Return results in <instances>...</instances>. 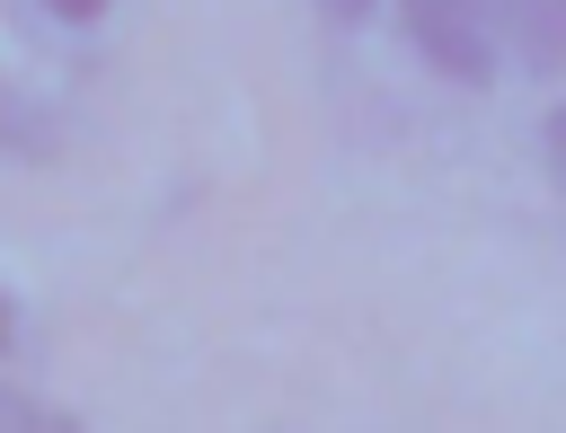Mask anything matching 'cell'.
<instances>
[{"instance_id": "obj_1", "label": "cell", "mask_w": 566, "mask_h": 433, "mask_svg": "<svg viewBox=\"0 0 566 433\" xmlns=\"http://www.w3.org/2000/svg\"><path fill=\"white\" fill-rule=\"evenodd\" d=\"M407 44L442 71V80H460V88H478V80H495V35H486V9L478 0H407Z\"/></svg>"}, {"instance_id": "obj_2", "label": "cell", "mask_w": 566, "mask_h": 433, "mask_svg": "<svg viewBox=\"0 0 566 433\" xmlns=\"http://www.w3.org/2000/svg\"><path fill=\"white\" fill-rule=\"evenodd\" d=\"M478 9H486V35L513 71H531V80L566 71V0H478Z\"/></svg>"}, {"instance_id": "obj_3", "label": "cell", "mask_w": 566, "mask_h": 433, "mask_svg": "<svg viewBox=\"0 0 566 433\" xmlns=\"http://www.w3.org/2000/svg\"><path fill=\"white\" fill-rule=\"evenodd\" d=\"M0 150L9 159H53V115L18 88H0Z\"/></svg>"}, {"instance_id": "obj_4", "label": "cell", "mask_w": 566, "mask_h": 433, "mask_svg": "<svg viewBox=\"0 0 566 433\" xmlns=\"http://www.w3.org/2000/svg\"><path fill=\"white\" fill-rule=\"evenodd\" d=\"M0 433H80L62 406H44V398H27V389H0Z\"/></svg>"}, {"instance_id": "obj_5", "label": "cell", "mask_w": 566, "mask_h": 433, "mask_svg": "<svg viewBox=\"0 0 566 433\" xmlns=\"http://www.w3.org/2000/svg\"><path fill=\"white\" fill-rule=\"evenodd\" d=\"M539 141H548V177H557V186H566V106H557V115H548V124H539Z\"/></svg>"}, {"instance_id": "obj_6", "label": "cell", "mask_w": 566, "mask_h": 433, "mask_svg": "<svg viewBox=\"0 0 566 433\" xmlns=\"http://www.w3.org/2000/svg\"><path fill=\"white\" fill-rule=\"evenodd\" d=\"M62 27H88V18H106V0H44Z\"/></svg>"}, {"instance_id": "obj_7", "label": "cell", "mask_w": 566, "mask_h": 433, "mask_svg": "<svg viewBox=\"0 0 566 433\" xmlns=\"http://www.w3.org/2000/svg\"><path fill=\"white\" fill-rule=\"evenodd\" d=\"M327 18H371V0H318Z\"/></svg>"}, {"instance_id": "obj_8", "label": "cell", "mask_w": 566, "mask_h": 433, "mask_svg": "<svg viewBox=\"0 0 566 433\" xmlns=\"http://www.w3.org/2000/svg\"><path fill=\"white\" fill-rule=\"evenodd\" d=\"M9 336H18V309H9V292H0V353H9Z\"/></svg>"}]
</instances>
